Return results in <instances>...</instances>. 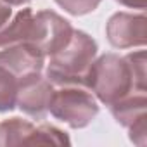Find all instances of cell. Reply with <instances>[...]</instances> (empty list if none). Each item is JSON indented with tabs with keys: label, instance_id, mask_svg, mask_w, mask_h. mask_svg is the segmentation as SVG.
Segmentation results:
<instances>
[{
	"label": "cell",
	"instance_id": "ba28073f",
	"mask_svg": "<svg viewBox=\"0 0 147 147\" xmlns=\"http://www.w3.org/2000/svg\"><path fill=\"white\" fill-rule=\"evenodd\" d=\"M2 49L4 50H0V66L11 71L19 82L43 71L45 55L38 49L28 43H16Z\"/></svg>",
	"mask_w": 147,
	"mask_h": 147
},
{
	"label": "cell",
	"instance_id": "52a82bcc",
	"mask_svg": "<svg viewBox=\"0 0 147 147\" xmlns=\"http://www.w3.org/2000/svg\"><path fill=\"white\" fill-rule=\"evenodd\" d=\"M52 94H54V83L42 73H36V75L19 82L16 107H19L24 114L31 118L42 119L49 113Z\"/></svg>",
	"mask_w": 147,
	"mask_h": 147
},
{
	"label": "cell",
	"instance_id": "4fadbf2b",
	"mask_svg": "<svg viewBox=\"0 0 147 147\" xmlns=\"http://www.w3.org/2000/svg\"><path fill=\"white\" fill-rule=\"evenodd\" d=\"M116 2H119L125 7H131V9H140V11L145 9V0H116Z\"/></svg>",
	"mask_w": 147,
	"mask_h": 147
},
{
	"label": "cell",
	"instance_id": "7a4b0ae2",
	"mask_svg": "<svg viewBox=\"0 0 147 147\" xmlns=\"http://www.w3.org/2000/svg\"><path fill=\"white\" fill-rule=\"evenodd\" d=\"M73 30L71 23L54 11L33 12L26 7L0 26V49L28 43L49 57L69 42Z\"/></svg>",
	"mask_w": 147,
	"mask_h": 147
},
{
	"label": "cell",
	"instance_id": "277c9868",
	"mask_svg": "<svg viewBox=\"0 0 147 147\" xmlns=\"http://www.w3.org/2000/svg\"><path fill=\"white\" fill-rule=\"evenodd\" d=\"M49 113L71 128H85L99 114V104L87 87L62 85L54 88Z\"/></svg>",
	"mask_w": 147,
	"mask_h": 147
},
{
	"label": "cell",
	"instance_id": "8fae6325",
	"mask_svg": "<svg viewBox=\"0 0 147 147\" xmlns=\"http://www.w3.org/2000/svg\"><path fill=\"white\" fill-rule=\"evenodd\" d=\"M102 0H55V4L62 7L71 16H85L94 12Z\"/></svg>",
	"mask_w": 147,
	"mask_h": 147
},
{
	"label": "cell",
	"instance_id": "6da1fadb",
	"mask_svg": "<svg viewBox=\"0 0 147 147\" xmlns=\"http://www.w3.org/2000/svg\"><path fill=\"white\" fill-rule=\"evenodd\" d=\"M85 87L106 106L133 92H147L145 50L128 55L104 54L95 59L85 80Z\"/></svg>",
	"mask_w": 147,
	"mask_h": 147
},
{
	"label": "cell",
	"instance_id": "30bf717a",
	"mask_svg": "<svg viewBox=\"0 0 147 147\" xmlns=\"http://www.w3.org/2000/svg\"><path fill=\"white\" fill-rule=\"evenodd\" d=\"M18 88L19 80L4 66H0V113H9L16 107Z\"/></svg>",
	"mask_w": 147,
	"mask_h": 147
},
{
	"label": "cell",
	"instance_id": "8992f818",
	"mask_svg": "<svg viewBox=\"0 0 147 147\" xmlns=\"http://www.w3.org/2000/svg\"><path fill=\"white\" fill-rule=\"evenodd\" d=\"M145 14L116 12L106 24V36L114 49L145 47Z\"/></svg>",
	"mask_w": 147,
	"mask_h": 147
},
{
	"label": "cell",
	"instance_id": "3957f363",
	"mask_svg": "<svg viewBox=\"0 0 147 147\" xmlns=\"http://www.w3.org/2000/svg\"><path fill=\"white\" fill-rule=\"evenodd\" d=\"M97 42L82 30H73L69 42L49 55L45 76L57 87L80 85L85 87V80L92 62L97 57Z\"/></svg>",
	"mask_w": 147,
	"mask_h": 147
},
{
	"label": "cell",
	"instance_id": "5bb4252c",
	"mask_svg": "<svg viewBox=\"0 0 147 147\" xmlns=\"http://www.w3.org/2000/svg\"><path fill=\"white\" fill-rule=\"evenodd\" d=\"M2 2H5L7 5L14 7V5H24V4H28V2H30V0H2Z\"/></svg>",
	"mask_w": 147,
	"mask_h": 147
},
{
	"label": "cell",
	"instance_id": "5b68a950",
	"mask_svg": "<svg viewBox=\"0 0 147 147\" xmlns=\"http://www.w3.org/2000/svg\"><path fill=\"white\" fill-rule=\"evenodd\" d=\"M114 119L130 133V140L137 145H145L147 137V92H133L109 106Z\"/></svg>",
	"mask_w": 147,
	"mask_h": 147
},
{
	"label": "cell",
	"instance_id": "9c48e42d",
	"mask_svg": "<svg viewBox=\"0 0 147 147\" xmlns=\"http://www.w3.org/2000/svg\"><path fill=\"white\" fill-rule=\"evenodd\" d=\"M35 125L21 119L9 118L0 123V145H31V138L35 135Z\"/></svg>",
	"mask_w": 147,
	"mask_h": 147
},
{
	"label": "cell",
	"instance_id": "7c38bea8",
	"mask_svg": "<svg viewBox=\"0 0 147 147\" xmlns=\"http://www.w3.org/2000/svg\"><path fill=\"white\" fill-rule=\"evenodd\" d=\"M11 14H12L11 5H7L5 2H2V0H0V26H2L4 23H7V21H9Z\"/></svg>",
	"mask_w": 147,
	"mask_h": 147
}]
</instances>
